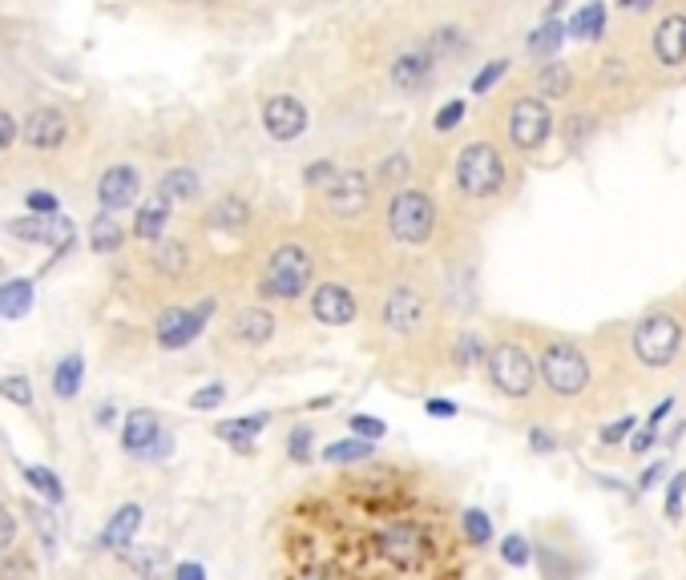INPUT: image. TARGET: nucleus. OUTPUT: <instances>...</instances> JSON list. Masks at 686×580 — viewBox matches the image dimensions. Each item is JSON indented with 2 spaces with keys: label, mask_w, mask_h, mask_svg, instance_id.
Returning a JSON list of instances; mask_svg holds the SVG:
<instances>
[{
  "label": "nucleus",
  "mask_w": 686,
  "mask_h": 580,
  "mask_svg": "<svg viewBox=\"0 0 686 580\" xmlns=\"http://www.w3.org/2000/svg\"><path fill=\"white\" fill-rule=\"evenodd\" d=\"M530 448L537 455H554V452H558V439L549 436L545 427H530Z\"/></svg>",
  "instance_id": "nucleus-54"
},
{
  "label": "nucleus",
  "mask_w": 686,
  "mask_h": 580,
  "mask_svg": "<svg viewBox=\"0 0 686 580\" xmlns=\"http://www.w3.org/2000/svg\"><path fill=\"white\" fill-rule=\"evenodd\" d=\"M537 556V544L530 537H521V532H509V537L500 540V560L509 568H525Z\"/></svg>",
  "instance_id": "nucleus-37"
},
{
  "label": "nucleus",
  "mask_w": 686,
  "mask_h": 580,
  "mask_svg": "<svg viewBox=\"0 0 686 580\" xmlns=\"http://www.w3.org/2000/svg\"><path fill=\"white\" fill-rule=\"evenodd\" d=\"M98 424H114V408H110V403L98 408Z\"/></svg>",
  "instance_id": "nucleus-62"
},
{
  "label": "nucleus",
  "mask_w": 686,
  "mask_h": 580,
  "mask_svg": "<svg viewBox=\"0 0 686 580\" xmlns=\"http://www.w3.org/2000/svg\"><path fill=\"white\" fill-rule=\"evenodd\" d=\"M13 537H16V516L4 508V504H0V552H9Z\"/></svg>",
  "instance_id": "nucleus-55"
},
{
  "label": "nucleus",
  "mask_w": 686,
  "mask_h": 580,
  "mask_svg": "<svg viewBox=\"0 0 686 580\" xmlns=\"http://www.w3.org/2000/svg\"><path fill=\"white\" fill-rule=\"evenodd\" d=\"M33 311V279H9L0 283V319H25Z\"/></svg>",
  "instance_id": "nucleus-26"
},
{
  "label": "nucleus",
  "mask_w": 686,
  "mask_h": 580,
  "mask_svg": "<svg viewBox=\"0 0 686 580\" xmlns=\"http://www.w3.org/2000/svg\"><path fill=\"white\" fill-rule=\"evenodd\" d=\"M359 311V302L356 295L347 291L343 283H323V286H315V295H312V314L319 319L323 326H347L352 319H356Z\"/></svg>",
  "instance_id": "nucleus-15"
},
{
  "label": "nucleus",
  "mask_w": 686,
  "mask_h": 580,
  "mask_svg": "<svg viewBox=\"0 0 686 580\" xmlns=\"http://www.w3.org/2000/svg\"><path fill=\"white\" fill-rule=\"evenodd\" d=\"M509 142L521 150V154H533V150H542L549 142V133H554V114H549V105L542 98H517L509 105Z\"/></svg>",
  "instance_id": "nucleus-8"
},
{
  "label": "nucleus",
  "mask_w": 686,
  "mask_h": 580,
  "mask_svg": "<svg viewBox=\"0 0 686 580\" xmlns=\"http://www.w3.org/2000/svg\"><path fill=\"white\" fill-rule=\"evenodd\" d=\"M174 580H206V568L194 565V560H187V565L174 568Z\"/></svg>",
  "instance_id": "nucleus-60"
},
{
  "label": "nucleus",
  "mask_w": 686,
  "mask_h": 580,
  "mask_svg": "<svg viewBox=\"0 0 686 580\" xmlns=\"http://www.w3.org/2000/svg\"><path fill=\"white\" fill-rule=\"evenodd\" d=\"M460 532L472 549H488L493 544V516L485 508H465L460 512Z\"/></svg>",
  "instance_id": "nucleus-35"
},
{
  "label": "nucleus",
  "mask_w": 686,
  "mask_h": 580,
  "mask_svg": "<svg viewBox=\"0 0 686 580\" xmlns=\"http://www.w3.org/2000/svg\"><path fill=\"white\" fill-rule=\"evenodd\" d=\"M65 133H69V126H65V114H61V109H53V105L33 109V114L25 117V126H21V138H25L33 150H58V145L65 142Z\"/></svg>",
  "instance_id": "nucleus-17"
},
{
  "label": "nucleus",
  "mask_w": 686,
  "mask_h": 580,
  "mask_svg": "<svg viewBox=\"0 0 686 580\" xmlns=\"http://www.w3.org/2000/svg\"><path fill=\"white\" fill-rule=\"evenodd\" d=\"M25 480L37 488V492L45 495V500H53V504H61L65 500V488H61V480L49 472V467H25Z\"/></svg>",
  "instance_id": "nucleus-41"
},
{
  "label": "nucleus",
  "mask_w": 686,
  "mask_h": 580,
  "mask_svg": "<svg viewBox=\"0 0 686 580\" xmlns=\"http://www.w3.org/2000/svg\"><path fill=\"white\" fill-rule=\"evenodd\" d=\"M187 267H190L187 242L166 239V242H157V246H154V270H157V274H166V279H178V274H182Z\"/></svg>",
  "instance_id": "nucleus-32"
},
{
  "label": "nucleus",
  "mask_w": 686,
  "mask_h": 580,
  "mask_svg": "<svg viewBox=\"0 0 686 580\" xmlns=\"http://www.w3.org/2000/svg\"><path fill=\"white\" fill-rule=\"evenodd\" d=\"M335 162H328V157H319V162H312L307 170H303V182L307 185H331L335 182Z\"/></svg>",
  "instance_id": "nucleus-51"
},
{
  "label": "nucleus",
  "mask_w": 686,
  "mask_h": 580,
  "mask_svg": "<svg viewBox=\"0 0 686 580\" xmlns=\"http://www.w3.org/2000/svg\"><path fill=\"white\" fill-rule=\"evenodd\" d=\"M81 379H86V359H81V355H65L58 368H53V391H58L61 399L77 396Z\"/></svg>",
  "instance_id": "nucleus-34"
},
{
  "label": "nucleus",
  "mask_w": 686,
  "mask_h": 580,
  "mask_svg": "<svg viewBox=\"0 0 686 580\" xmlns=\"http://www.w3.org/2000/svg\"><path fill=\"white\" fill-rule=\"evenodd\" d=\"M662 476H666V464L658 460V464H650V467L643 472V476H638V488H643V492H650V488H655V484L662 480Z\"/></svg>",
  "instance_id": "nucleus-59"
},
{
  "label": "nucleus",
  "mask_w": 686,
  "mask_h": 580,
  "mask_svg": "<svg viewBox=\"0 0 686 580\" xmlns=\"http://www.w3.org/2000/svg\"><path fill=\"white\" fill-rule=\"evenodd\" d=\"M481 359L488 363V347L481 343V335H469V331L457 335V363L460 368H472V363H481Z\"/></svg>",
  "instance_id": "nucleus-42"
},
{
  "label": "nucleus",
  "mask_w": 686,
  "mask_h": 580,
  "mask_svg": "<svg viewBox=\"0 0 686 580\" xmlns=\"http://www.w3.org/2000/svg\"><path fill=\"white\" fill-rule=\"evenodd\" d=\"M420 49H424L432 61H453L457 53L469 49V41H465V29H457V25H441V29H432L429 37H424Z\"/></svg>",
  "instance_id": "nucleus-27"
},
{
  "label": "nucleus",
  "mask_w": 686,
  "mask_h": 580,
  "mask_svg": "<svg viewBox=\"0 0 686 580\" xmlns=\"http://www.w3.org/2000/svg\"><path fill=\"white\" fill-rule=\"evenodd\" d=\"M537 89H542V98H570L573 89V69L566 65V61H549V65H542V73H537Z\"/></svg>",
  "instance_id": "nucleus-33"
},
{
  "label": "nucleus",
  "mask_w": 686,
  "mask_h": 580,
  "mask_svg": "<svg viewBox=\"0 0 686 580\" xmlns=\"http://www.w3.org/2000/svg\"><path fill=\"white\" fill-rule=\"evenodd\" d=\"M16 133H21V126H16L13 117L0 109V150H9V145L16 142Z\"/></svg>",
  "instance_id": "nucleus-57"
},
{
  "label": "nucleus",
  "mask_w": 686,
  "mask_h": 580,
  "mask_svg": "<svg viewBox=\"0 0 686 580\" xmlns=\"http://www.w3.org/2000/svg\"><path fill=\"white\" fill-rule=\"evenodd\" d=\"M267 424H271V415H267V411H255V415H239V420H227V424H218L215 436L227 439L230 448H239V452H251V448H255V436Z\"/></svg>",
  "instance_id": "nucleus-22"
},
{
  "label": "nucleus",
  "mask_w": 686,
  "mask_h": 580,
  "mask_svg": "<svg viewBox=\"0 0 686 580\" xmlns=\"http://www.w3.org/2000/svg\"><path fill=\"white\" fill-rule=\"evenodd\" d=\"M315 279V258L295 246V242H287L279 246L271 258H267V270H263V279H258V295L263 298H300Z\"/></svg>",
  "instance_id": "nucleus-6"
},
{
  "label": "nucleus",
  "mask_w": 686,
  "mask_h": 580,
  "mask_svg": "<svg viewBox=\"0 0 686 580\" xmlns=\"http://www.w3.org/2000/svg\"><path fill=\"white\" fill-rule=\"evenodd\" d=\"M29 520L37 524V532H41L45 549H49V552L58 549V528H53V512L41 508V504H29Z\"/></svg>",
  "instance_id": "nucleus-47"
},
{
  "label": "nucleus",
  "mask_w": 686,
  "mask_h": 580,
  "mask_svg": "<svg viewBox=\"0 0 686 580\" xmlns=\"http://www.w3.org/2000/svg\"><path fill=\"white\" fill-rule=\"evenodd\" d=\"M380 323L396 335H408L416 326L424 323V295L416 286H392L384 298V311H380Z\"/></svg>",
  "instance_id": "nucleus-12"
},
{
  "label": "nucleus",
  "mask_w": 686,
  "mask_h": 580,
  "mask_svg": "<svg viewBox=\"0 0 686 580\" xmlns=\"http://www.w3.org/2000/svg\"><path fill=\"white\" fill-rule=\"evenodd\" d=\"M157 436H162V424H157V415L154 411H129L126 415V427H122V448L134 455H150L154 452V443Z\"/></svg>",
  "instance_id": "nucleus-19"
},
{
  "label": "nucleus",
  "mask_w": 686,
  "mask_h": 580,
  "mask_svg": "<svg viewBox=\"0 0 686 580\" xmlns=\"http://www.w3.org/2000/svg\"><path fill=\"white\" fill-rule=\"evenodd\" d=\"M368 202H372V178L364 170H340L335 182L328 185V206L335 214H343V218L359 214Z\"/></svg>",
  "instance_id": "nucleus-14"
},
{
  "label": "nucleus",
  "mask_w": 686,
  "mask_h": 580,
  "mask_svg": "<svg viewBox=\"0 0 686 580\" xmlns=\"http://www.w3.org/2000/svg\"><path fill=\"white\" fill-rule=\"evenodd\" d=\"M630 347H634L638 363H646V368H671L678 351H683V323L671 311L646 314L630 331Z\"/></svg>",
  "instance_id": "nucleus-4"
},
{
  "label": "nucleus",
  "mask_w": 686,
  "mask_h": 580,
  "mask_svg": "<svg viewBox=\"0 0 686 580\" xmlns=\"http://www.w3.org/2000/svg\"><path fill=\"white\" fill-rule=\"evenodd\" d=\"M347 427H352V436L364 439V443H376V439L388 436V424L380 420V415H368V411H356L352 420H347Z\"/></svg>",
  "instance_id": "nucleus-40"
},
{
  "label": "nucleus",
  "mask_w": 686,
  "mask_h": 580,
  "mask_svg": "<svg viewBox=\"0 0 686 580\" xmlns=\"http://www.w3.org/2000/svg\"><path fill=\"white\" fill-rule=\"evenodd\" d=\"M246 222H251V206H246L239 194H227V198H218L215 206H211V214H206V227L215 230H243Z\"/></svg>",
  "instance_id": "nucleus-25"
},
{
  "label": "nucleus",
  "mask_w": 686,
  "mask_h": 580,
  "mask_svg": "<svg viewBox=\"0 0 686 580\" xmlns=\"http://www.w3.org/2000/svg\"><path fill=\"white\" fill-rule=\"evenodd\" d=\"M170 448H174V439H170V436H157L154 452H150V455H157V460H162V455H170Z\"/></svg>",
  "instance_id": "nucleus-61"
},
{
  "label": "nucleus",
  "mask_w": 686,
  "mask_h": 580,
  "mask_svg": "<svg viewBox=\"0 0 686 580\" xmlns=\"http://www.w3.org/2000/svg\"><path fill=\"white\" fill-rule=\"evenodd\" d=\"M372 552L396 572H424L432 560V532L412 516H392L372 537Z\"/></svg>",
  "instance_id": "nucleus-1"
},
{
  "label": "nucleus",
  "mask_w": 686,
  "mask_h": 580,
  "mask_svg": "<svg viewBox=\"0 0 686 580\" xmlns=\"http://www.w3.org/2000/svg\"><path fill=\"white\" fill-rule=\"evenodd\" d=\"M122 242H126V234H122L117 214L101 210L98 218L89 222V250H93V255H117V250H122Z\"/></svg>",
  "instance_id": "nucleus-24"
},
{
  "label": "nucleus",
  "mask_w": 686,
  "mask_h": 580,
  "mask_svg": "<svg viewBox=\"0 0 686 580\" xmlns=\"http://www.w3.org/2000/svg\"><path fill=\"white\" fill-rule=\"evenodd\" d=\"M432 77H436V61L424 49H408L392 61V86L401 93H424L432 86Z\"/></svg>",
  "instance_id": "nucleus-16"
},
{
  "label": "nucleus",
  "mask_w": 686,
  "mask_h": 580,
  "mask_svg": "<svg viewBox=\"0 0 686 580\" xmlns=\"http://www.w3.org/2000/svg\"><path fill=\"white\" fill-rule=\"evenodd\" d=\"M424 411H429V415H436V420H453V415H457V403H453V399H429V403H424Z\"/></svg>",
  "instance_id": "nucleus-58"
},
{
  "label": "nucleus",
  "mask_w": 686,
  "mask_h": 580,
  "mask_svg": "<svg viewBox=\"0 0 686 580\" xmlns=\"http://www.w3.org/2000/svg\"><path fill=\"white\" fill-rule=\"evenodd\" d=\"M126 565L138 572L142 580H166L170 577V556L166 549H126Z\"/></svg>",
  "instance_id": "nucleus-28"
},
{
  "label": "nucleus",
  "mask_w": 686,
  "mask_h": 580,
  "mask_svg": "<svg viewBox=\"0 0 686 580\" xmlns=\"http://www.w3.org/2000/svg\"><path fill=\"white\" fill-rule=\"evenodd\" d=\"M138 194H142V178H138L134 166H110V170L101 173L98 202H101V210L105 214L129 210V206L138 202Z\"/></svg>",
  "instance_id": "nucleus-13"
},
{
  "label": "nucleus",
  "mask_w": 686,
  "mask_h": 580,
  "mask_svg": "<svg viewBox=\"0 0 686 580\" xmlns=\"http://www.w3.org/2000/svg\"><path fill=\"white\" fill-rule=\"evenodd\" d=\"M465 114H469V105H465V98L444 101L441 109H436V117H432V129H436V133H448V129H457L460 121H465Z\"/></svg>",
  "instance_id": "nucleus-43"
},
{
  "label": "nucleus",
  "mask_w": 686,
  "mask_h": 580,
  "mask_svg": "<svg viewBox=\"0 0 686 580\" xmlns=\"http://www.w3.org/2000/svg\"><path fill=\"white\" fill-rule=\"evenodd\" d=\"M142 528V508L138 504H122V508L110 516V524L101 528V549L126 552L134 544V532Z\"/></svg>",
  "instance_id": "nucleus-20"
},
{
  "label": "nucleus",
  "mask_w": 686,
  "mask_h": 580,
  "mask_svg": "<svg viewBox=\"0 0 686 580\" xmlns=\"http://www.w3.org/2000/svg\"><path fill=\"white\" fill-rule=\"evenodd\" d=\"M638 427V420L634 415H622V420H614V424H606L598 431V439L601 443H622V439H630V431Z\"/></svg>",
  "instance_id": "nucleus-52"
},
{
  "label": "nucleus",
  "mask_w": 686,
  "mask_h": 580,
  "mask_svg": "<svg viewBox=\"0 0 686 580\" xmlns=\"http://www.w3.org/2000/svg\"><path fill=\"white\" fill-rule=\"evenodd\" d=\"M29 210L33 214H45V218H58V194H49V190H33L29 198Z\"/></svg>",
  "instance_id": "nucleus-53"
},
{
  "label": "nucleus",
  "mask_w": 686,
  "mask_h": 580,
  "mask_svg": "<svg viewBox=\"0 0 686 580\" xmlns=\"http://www.w3.org/2000/svg\"><path fill=\"white\" fill-rule=\"evenodd\" d=\"M457 185L465 198H497L505 190V157L493 142H469L457 154Z\"/></svg>",
  "instance_id": "nucleus-3"
},
{
  "label": "nucleus",
  "mask_w": 686,
  "mask_h": 580,
  "mask_svg": "<svg viewBox=\"0 0 686 580\" xmlns=\"http://www.w3.org/2000/svg\"><path fill=\"white\" fill-rule=\"evenodd\" d=\"M199 173L190 170V166H174L162 182H157V194L166 202H190V198H199Z\"/></svg>",
  "instance_id": "nucleus-29"
},
{
  "label": "nucleus",
  "mask_w": 686,
  "mask_h": 580,
  "mask_svg": "<svg viewBox=\"0 0 686 580\" xmlns=\"http://www.w3.org/2000/svg\"><path fill=\"white\" fill-rule=\"evenodd\" d=\"M537 560H542L545 580H573V565L566 560L561 549H549V544H537Z\"/></svg>",
  "instance_id": "nucleus-39"
},
{
  "label": "nucleus",
  "mask_w": 686,
  "mask_h": 580,
  "mask_svg": "<svg viewBox=\"0 0 686 580\" xmlns=\"http://www.w3.org/2000/svg\"><path fill=\"white\" fill-rule=\"evenodd\" d=\"M488 379H493L500 396L525 399L533 391V383H537V363H533V355L521 343H497L488 351Z\"/></svg>",
  "instance_id": "nucleus-7"
},
{
  "label": "nucleus",
  "mask_w": 686,
  "mask_h": 580,
  "mask_svg": "<svg viewBox=\"0 0 686 580\" xmlns=\"http://www.w3.org/2000/svg\"><path fill=\"white\" fill-rule=\"evenodd\" d=\"M4 234L21 242H37V246H58V255H65L73 246L69 218H13V222H4Z\"/></svg>",
  "instance_id": "nucleus-11"
},
{
  "label": "nucleus",
  "mask_w": 686,
  "mask_h": 580,
  "mask_svg": "<svg viewBox=\"0 0 686 580\" xmlns=\"http://www.w3.org/2000/svg\"><path fill=\"white\" fill-rule=\"evenodd\" d=\"M215 314V298H206L202 307H194V311H182V307H170V311H162V319H157V343L166 347V351H178V347H187V343H194L202 335V326H206V319Z\"/></svg>",
  "instance_id": "nucleus-9"
},
{
  "label": "nucleus",
  "mask_w": 686,
  "mask_h": 580,
  "mask_svg": "<svg viewBox=\"0 0 686 580\" xmlns=\"http://www.w3.org/2000/svg\"><path fill=\"white\" fill-rule=\"evenodd\" d=\"M0 399H9L16 408H33V387L25 375H9V379H0Z\"/></svg>",
  "instance_id": "nucleus-45"
},
{
  "label": "nucleus",
  "mask_w": 686,
  "mask_h": 580,
  "mask_svg": "<svg viewBox=\"0 0 686 580\" xmlns=\"http://www.w3.org/2000/svg\"><path fill=\"white\" fill-rule=\"evenodd\" d=\"M537 375L554 396L573 399L589 387V359L577 343L554 339L545 343V351L537 355Z\"/></svg>",
  "instance_id": "nucleus-2"
},
{
  "label": "nucleus",
  "mask_w": 686,
  "mask_h": 580,
  "mask_svg": "<svg viewBox=\"0 0 686 580\" xmlns=\"http://www.w3.org/2000/svg\"><path fill=\"white\" fill-rule=\"evenodd\" d=\"M230 335L246 347H263V343L275 335V314L263 311V307H246V311L234 314V323H230Z\"/></svg>",
  "instance_id": "nucleus-21"
},
{
  "label": "nucleus",
  "mask_w": 686,
  "mask_h": 580,
  "mask_svg": "<svg viewBox=\"0 0 686 580\" xmlns=\"http://www.w3.org/2000/svg\"><path fill=\"white\" fill-rule=\"evenodd\" d=\"M223 399H227V387H223V383H206L202 391H194V396H190V408H194V411H211V408H218Z\"/></svg>",
  "instance_id": "nucleus-50"
},
{
  "label": "nucleus",
  "mask_w": 686,
  "mask_h": 580,
  "mask_svg": "<svg viewBox=\"0 0 686 580\" xmlns=\"http://www.w3.org/2000/svg\"><path fill=\"white\" fill-rule=\"evenodd\" d=\"M0 580H37V565H33L29 552L21 549L0 552Z\"/></svg>",
  "instance_id": "nucleus-38"
},
{
  "label": "nucleus",
  "mask_w": 686,
  "mask_h": 580,
  "mask_svg": "<svg viewBox=\"0 0 686 580\" xmlns=\"http://www.w3.org/2000/svg\"><path fill=\"white\" fill-rule=\"evenodd\" d=\"M566 33L570 37H577V41H598L601 33H606V4H586V9H577L573 13V21L566 25Z\"/></svg>",
  "instance_id": "nucleus-31"
},
{
  "label": "nucleus",
  "mask_w": 686,
  "mask_h": 580,
  "mask_svg": "<svg viewBox=\"0 0 686 580\" xmlns=\"http://www.w3.org/2000/svg\"><path fill=\"white\" fill-rule=\"evenodd\" d=\"M166 222H170V202L162 198V194H154L150 202H142V206H138V218H134V239L162 242V234H166Z\"/></svg>",
  "instance_id": "nucleus-23"
},
{
  "label": "nucleus",
  "mask_w": 686,
  "mask_h": 580,
  "mask_svg": "<svg viewBox=\"0 0 686 580\" xmlns=\"http://www.w3.org/2000/svg\"><path fill=\"white\" fill-rule=\"evenodd\" d=\"M566 37H570V33H566V25H558V21H542V25H537L530 37H525V49H530L533 57L554 61Z\"/></svg>",
  "instance_id": "nucleus-30"
},
{
  "label": "nucleus",
  "mask_w": 686,
  "mask_h": 580,
  "mask_svg": "<svg viewBox=\"0 0 686 580\" xmlns=\"http://www.w3.org/2000/svg\"><path fill=\"white\" fill-rule=\"evenodd\" d=\"M509 65H513V61L509 57H497V61H488L485 69L477 73V77H472V93H477V98H481V93H488V89L497 86L500 77H505V73H509Z\"/></svg>",
  "instance_id": "nucleus-46"
},
{
  "label": "nucleus",
  "mask_w": 686,
  "mask_h": 580,
  "mask_svg": "<svg viewBox=\"0 0 686 580\" xmlns=\"http://www.w3.org/2000/svg\"><path fill=\"white\" fill-rule=\"evenodd\" d=\"M408 170H412L408 154H392V157H384V166H380V182H384V185L404 182V178H408Z\"/></svg>",
  "instance_id": "nucleus-49"
},
{
  "label": "nucleus",
  "mask_w": 686,
  "mask_h": 580,
  "mask_svg": "<svg viewBox=\"0 0 686 580\" xmlns=\"http://www.w3.org/2000/svg\"><path fill=\"white\" fill-rule=\"evenodd\" d=\"M263 126H267L275 142H295L307 129V105L300 98H291V93H275L263 105Z\"/></svg>",
  "instance_id": "nucleus-10"
},
{
  "label": "nucleus",
  "mask_w": 686,
  "mask_h": 580,
  "mask_svg": "<svg viewBox=\"0 0 686 580\" xmlns=\"http://www.w3.org/2000/svg\"><path fill=\"white\" fill-rule=\"evenodd\" d=\"M655 57L666 65V69H678L686 65V13L666 16L655 33Z\"/></svg>",
  "instance_id": "nucleus-18"
},
{
  "label": "nucleus",
  "mask_w": 686,
  "mask_h": 580,
  "mask_svg": "<svg viewBox=\"0 0 686 580\" xmlns=\"http://www.w3.org/2000/svg\"><path fill=\"white\" fill-rule=\"evenodd\" d=\"M658 439V427H638V431H634V439H630V452L634 455H643V452H650V443H655Z\"/></svg>",
  "instance_id": "nucleus-56"
},
{
  "label": "nucleus",
  "mask_w": 686,
  "mask_h": 580,
  "mask_svg": "<svg viewBox=\"0 0 686 580\" xmlns=\"http://www.w3.org/2000/svg\"><path fill=\"white\" fill-rule=\"evenodd\" d=\"M683 500H686V472L671 476L666 484V520H678L683 516Z\"/></svg>",
  "instance_id": "nucleus-48"
},
{
  "label": "nucleus",
  "mask_w": 686,
  "mask_h": 580,
  "mask_svg": "<svg viewBox=\"0 0 686 580\" xmlns=\"http://www.w3.org/2000/svg\"><path fill=\"white\" fill-rule=\"evenodd\" d=\"M388 230L404 246H424L432 239V230H436V202H432V194L416 190V185L396 190L392 202H388Z\"/></svg>",
  "instance_id": "nucleus-5"
},
{
  "label": "nucleus",
  "mask_w": 686,
  "mask_h": 580,
  "mask_svg": "<svg viewBox=\"0 0 686 580\" xmlns=\"http://www.w3.org/2000/svg\"><path fill=\"white\" fill-rule=\"evenodd\" d=\"M376 448L372 443H364V439H335V443H328V448H323V464H364V460H368V455H372Z\"/></svg>",
  "instance_id": "nucleus-36"
},
{
  "label": "nucleus",
  "mask_w": 686,
  "mask_h": 580,
  "mask_svg": "<svg viewBox=\"0 0 686 580\" xmlns=\"http://www.w3.org/2000/svg\"><path fill=\"white\" fill-rule=\"evenodd\" d=\"M287 452H291V460L295 464H307L312 460V452H315V431L307 424H300L291 436H287Z\"/></svg>",
  "instance_id": "nucleus-44"
}]
</instances>
